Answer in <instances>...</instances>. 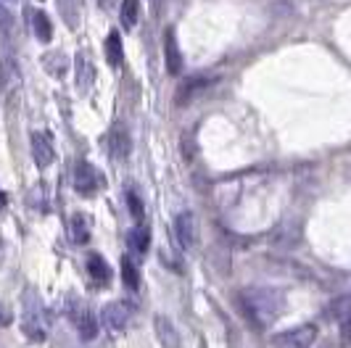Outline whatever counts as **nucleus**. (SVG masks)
I'll return each instance as SVG.
<instances>
[{
    "label": "nucleus",
    "instance_id": "obj_9",
    "mask_svg": "<svg viewBox=\"0 0 351 348\" xmlns=\"http://www.w3.org/2000/svg\"><path fill=\"white\" fill-rule=\"evenodd\" d=\"M32 158L40 169H48L56 158V151H53V140L51 135L45 132H32Z\"/></svg>",
    "mask_w": 351,
    "mask_h": 348
},
{
    "label": "nucleus",
    "instance_id": "obj_26",
    "mask_svg": "<svg viewBox=\"0 0 351 348\" xmlns=\"http://www.w3.org/2000/svg\"><path fill=\"white\" fill-rule=\"evenodd\" d=\"M127 206H130V214H132L135 219H143V201L138 198L135 190H127Z\"/></svg>",
    "mask_w": 351,
    "mask_h": 348
},
{
    "label": "nucleus",
    "instance_id": "obj_10",
    "mask_svg": "<svg viewBox=\"0 0 351 348\" xmlns=\"http://www.w3.org/2000/svg\"><path fill=\"white\" fill-rule=\"evenodd\" d=\"M74 74H77V90L88 92L93 82H95V66H93V61H90V55L85 51H80L77 58H74Z\"/></svg>",
    "mask_w": 351,
    "mask_h": 348
},
{
    "label": "nucleus",
    "instance_id": "obj_4",
    "mask_svg": "<svg viewBox=\"0 0 351 348\" xmlns=\"http://www.w3.org/2000/svg\"><path fill=\"white\" fill-rule=\"evenodd\" d=\"M315 340H317L315 325H299V327L278 332V335L272 338V346L275 348H312Z\"/></svg>",
    "mask_w": 351,
    "mask_h": 348
},
{
    "label": "nucleus",
    "instance_id": "obj_3",
    "mask_svg": "<svg viewBox=\"0 0 351 348\" xmlns=\"http://www.w3.org/2000/svg\"><path fill=\"white\" fill-rule=\"evenodd\" d=\"M66 309H69V319L71 325L77 327V332H80V338L82 340H93L98 335V319L90 314L88 306L82 301H77V298H69Z\"/></svg>",
    "mask_w": 351,
    "mask_h": 348
},
{
    "label": "nucleus",
    "instance_id": "obj_1",
    "mask_svg": "<svg viewBox=\"0 0 351 348\" xmlns=\"http://www.w3.org/2000/svg\"><path fill=\"white\" fill-rule=\"evenodd\" d=\"M241 309L256 327H269L285 312V293L278 288H246L241 290Z\"/></svg>",
    "mask_w": 351,
    "mask_h": 348
},
{
    "label": "nucleus",
    "instance_id": "obj_24",
    "mask_svg": "<svg viewBox=\"0 0 351 348\" xmlns=\"http://www.w3.org/2000/svg\"><path fill=\"white\" fill-rule=\"evenodd\" d=\"M14 35V14L0 3V37H8Z\"/></svg>",
    "mask_w": 351,
    "mask_h": 348
},
{
    "label": "nucleus",
    "instance_id": "obj_14",
    "mask_svg": "<svg viewBox=\"0 0 351 348\" xmlns=\"http://www.w3.org/2000/svg\"><path fill=\"white\" fill-rule=\"evenodd\" d=\"M58 5V14L64 18V24L69 29H77L80 21H82V11H85V0H56Z\"/></svg>",
    "mask_w": 351,
    "mask_h": 348
},
{
    "label": "nucleus",
    "instance_id": "obj_16",
    "mask_svg": "<svg viewBox=\"0 0 351 348\" xmlns=\"http://www.w3.org/2000/svg\"><path fill=\"white\" fill-rule=\"evenodd\" d=\"M106 58H108V64H111L114 69L122 66L124 48H122V37H119V32H108V37H106Z\"/></svg>",
    "mask_w": 351,
    "mask_h": 348
},
{
    "label": "nucleus",
    "instance_id": "obj_21",
    "mask_svg": "<svg viewBox=\"0 0 351 348\" xmlns=\"http://www.w3.org/2000/svg\"><path fill=\"white\" fill-rule=\"evenodd\" d=\"M119 18H122L124 29H132L138 24V18H141V0H122Z\"/></svg>",
    "mask_w": 351,
    "mask_h": 348
},
{
    "label": "nucleus",
    "instance_id": "obj_11",
    "mask_svg": "<svg viewBox=\"0 0 351 348\" xmlns=\"http://www.w3.org/2000/svg\"><path fill=\"white\" fill-rule=\"evenodd\" d=\"M175 235L180 245L185 248V251H191L195 245V219L191 211H182V214H177L175 219Z\"/></svg>",
    "mask_w": 351,
    "mask_h": 348
},
{
    "label": "nucleus",
    "instance_id": "obj_6",
    "mask_svg": "<svg viewBox=\"0 0 351 348\" xmlns=\"http://www.w3.org/2000/svg\"><path fill=\"white\" fill-rule=\"evenodd\" d=\"M104 185V177L98 174V169L88 164V161H80L77 166H74V188L80 195H95L98 188Z\"/></svg>",
    "mask_w": 351,
    "mask_h": 348
},
{
    "label": "nucleus",
    "instance_id": "obj_13",
    "mask_svg": "<svg viewBox=\"0 0 351 348\" xmlns=\"http://www.w3.org/2000/svg\"><path fill=\"white\" fill-rule=\"evenodd\" d=\"M209 85H211L209 77H191V79H185L182 85L177 87V95H175L177 105H188L198 92H204Z\"/></svg>",
    "mask_w": 351,
    "mask_h": 348
},
{
    "label": "nucleus",
    "instance_id": "obj_18",
    "mask_svg": "<svg viewBox=\"0 0 351 348\" xmlns=\"http://www.w3.org/2000/svg\"><path fill=\"white\" fill-rule=\"evenodd\" d=\"M88 272L98 285H106V282L111 279V269H108V264H106L104 256H98V253H90L88 256Z\"/></svg>",
    "mask_w": 351,
    "mask_h": 348
},
{
    "label": "nucleus",
    "instance_id": "obj_23",
    "mask_svg": "<svg viewBox=\"0 0 351 348\" xmlns=\"http://www.w3.org/2000/svg\"><path fill=\"white\" fill-rule=\"evenodd\" d=\"M122 279H124V285H127L130 290H138V288H141V275H138L135 264L127 259V256L122 259Z\"/></svg>",
    "mask_w": 351,
    "mask_h": 348
},
{
    "label": "nucleus",
    "instance_id": "obj_19",
    "mask_svg": "<svg viewBox=\"0 0 351 348\" xmlns=\"http://www.w3.org/2000/svg\"><path fill=\"white\" fill-rule=\"evenodd\" d=\"M40 61H43V69L48 71L51 77H64V74H66V55H64V53L51 51V53H45Z\"/></svg>",
    "mask_w": 351,
    "mask_h": 348
},
{
    "label": "nucleus",
    "instance_id": "obj_22",
    "mask_svg": "<svg viewBox=\"0 0 351 348\" xmlns=\"http://www.w3.org/2000/svg\"><path fill=\"white\" fill-rule=\"evenodd\" d=\"M127 245H130V251H135V253H145V251H148V245H151V232H148L145 227H135V229H130V235H127Z\"/></svg>",
    "mask_w": 351,
    "mask_h": 348
},
{
    "label": "nucleus",
    "instance_id": "obj_5",
    "mask_svg": "<svg viewBox=\"0 0 351 348\" xmlns=\"http://www.w3.org/2000/svg\"><path fill=\"white\" fill-rule=\"evenodd\" d=\"M21 87V69H19V61L5 53L0 55V98H14Z\"/></svg>",
    "mask_w": 351,
    "mask_h": 348
},
{
    "label": "nucleus",
    "instance_id": "obj_15",
    "mask_svg": "<svg viewBox=\"0 0 351 348\" xmlns=\"http://www.w3.org/2000/svg\"><path fill=\"white\" fill-rule=\"evenodd\" d=\"M154 327H156V335H158V343L164 348H180V332L177 327L167 319V316H161L158 314L156 319H154Z\"/></svg>",
    "mask_w": 351,
    "mask_h": 348
},
{
    "label": "nucleus",
    "instance_id": "obj_7",
    "mask_svg": "<svg viewBox=\"0 0 351 348\" xmlns=\"http://www.w3.org/2000/svg\"><path fill=\"white\" fill-rule=\"evenodd\" d=\"M101 322L111 332H122L130 322V306L124 301H111L101 309Z\"/></svg>",
    "mask_w": 351,
    "mask_h": 348
},
{
    "label": "nucleus",
    "instance_id": "obj_2",
    "mask_svg": "<svg viewBox=\"0 0 351 348\" xmlns=\"http://www.w3.org/2000/svg\"><path fill=\"white\" fill-rule=\"evenodd\" d=\"M21 306H24V314H21L24 335H29L32 340H45L48 330H51V319H48V309L40 303L37 293H27Z\"/></svg>",
    "mask_w": 351,
    "mask_h": 348
},
{
    "label": "nucleus",
    "instance_id": "obj_17",
    "mask_svg": "<svg viewBox=\"0 0 351 348\" xmlns=\"http://www.w3.org/2000/svg\"><path fill=\"white\" fill-rule=\"evenodd\" d=\"M32 32L40 42H51L53 40V24H51V16L45 14V11H35L32 14Z\"/></svg>",
    "mask_w": 351,
    "mask_h": 348
},
{
    "label": "nucleus",
    "instance_id": "obj_25",
    "mask_svg": "<svg viewBox=\"0 0 351 348\" xmlns=\"http://www.w3.org/2000/svg\"><path fill=\"white\" fill-rule=\"evenodd\" d=\"M338 327H341V340H343V346H351V309L338 316Z\"/></svg>",
    "mask_w": 351,
    "mask_h": 348
},
{
    "label": "nucleus",
    "instance_id": "obj_8",
    "mask_svg": "<svg viewBox=\"0 0 351 348\" xmlns=\"http://www.w3.org/2000/svg\"><path fill=\"white\" fill-rule=\"evenodd\" d=\"M132 151V140H130V132L124 129V124H114L111 132H108V153L117 161H124Z\"/></svg>",
    "mask_w": 351,
    "mask_h": 348
},
{
    "label": "nucleus",
    "instance_id": "obj_12",
    "mask_svg": "<svg viewBox=\"0 0 351 348\" xmlns=\"http://www.w3.org/2000/svg\"><path fill=\"white\" fill-rule=\"evenodd\" d=\"M164 58H167V71L177 77L182 71V53L177 45L175 29H167V35H164Z\"/></svg>",
    "mask_w": 351,
    "mask_h": 348
},
{
    "label": "nucleus",
    "instance_id": "obj_20",
    "mask_svg": "<svg viewBox=\"0 0 351 348\" xmlns=\"http://www.w3.org/2000/svg\"><path fill=\"white\" fill-rule=\"evenodd\" d=\"M69 235L77 245H85L90 240V225L82 214H74L69 219Z\"/></svg>",
    "mask_w": 351,
    "mask_h": 348
}]
</instances>
